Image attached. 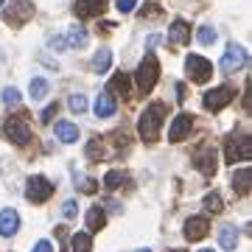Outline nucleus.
Returning a JSON list of instances; mask_svg holds the SVG:
<instances>
[{
  "label": "nucleus",
  "instance_id": "f257e3e1",
  "mask_svg": "<svg viewBox=\"0 0 252 252\" xmlns=\"http://www.w3.org/2000/svg\"><path fill=\"white\" fill-rule=\"evenodd\" d=\"M165 115H168L165 104H162V101H152V104L140 112V118H137V135L143 137L146 143L160 140V129H162V124H165Z\"/></svg>",
  "mask_w": 252,
  "mask_h": 252
},
{
  "label": "nucleus",
  "instance_id": "f03ea898",
  "mask_svg": "<svg viewBox=\"0 0 252 252\" xmlns=\"http://www.w3.org/2000/svg\"><path fill=\"white\" fill-rule=\"evenodd\" d=\"M157 79H160V62H157V56L154 54H146L143 62L137 64L135 70V81H137V90L143 93H152L154 84H157Z\"/></svg>",
  "mask_w": 252,
  "mask_h": 252
},
{
  "label": "nucleus",
  "instance_id": "7ed1b4c3",
  "mask_svg": "<svg viewBox=\"0 0 252 252\" xmlns=\"http://www.w3.org/2000/svg\"><path fill=\"white\" fill-rule=\"evenodd\" d=\"M227 162H250L252 160V137L250 135H230L224 143Z\"/></svg>",
  "mask_w": 252,
  "mask_h": 252
},
{
  "label": "nucleus",
  "instance_id": "20e7f679",
  "mask_svg": "<svg viewBox=\"0 0 252 252\" xmlns=\"http://www.w3.org/2000/svg\"><path fill=\"white\" fill-rule=\"evenodd\" d=\"M235 98V90L233 87H227V84H221V87H213V90H207L205 95H202V104H205L207 112H221L224 107H230Z\"/></svg>",
  "mask_w": 252,
  "mask_h": 252
},
{
  "label": "nucleus",
  "instance_id": "39448f33",
  "mask_svg": "<svg viewBox=\"0 0 252 252\" xmlns=\"http://www.w3.org/2000/svg\"><path fill=\"white\" fill-rule=\"evenodd\" d=\"M3 135L9 137L14 146H26L31 140V129H28V121L26 115H14V118H6V124H3Z\"/></svg>",
  "mask_w": 252,
  "mask_h": 252
},
{
  "label": "nucleus",
  "instance_id": "423d86ee",
  "mask_svg": "<svg viewBox=\"0 0 252 252\" xmlns=\"http://www.w3.org/2000/svg\"><path fill=\"white\" fill-rule=\"evenodd\" d=\"M51 196H54V185H51V180H48V177L36 174V177H31V180H28V185H26V199H28V202L42 205V202H48Z\"/></svg>",
  "mask_w": 252,
  "mask_h": 252
},
{
  "label": "nucleus",
  "instance_id": "0eeeda50",
  "mask_svg": "<svg viewBox=\"0 0 252 252\" xmlns=\"http://www.w3.org/2000/svg\"><path fill=\"white\" fill-rule=\"evenodd\" d=\"M31 17H34V3H31V0H14V6L3 11V23L11 26V28L26 26Z\"/></svg>",
  "mask_w": 252,
  "mask_h": 252
},
{
  "label": "nucleus",
  "instance_id": "6e6552de",
  "mask_svg": "<svg viewBox=\"0 0 252 252\" xmlns=\"http://www.w3.org/2000/svg\"><path fill=\"white\" fill-rule=\"evenodd\" d=\"M185 70H188V79L196 81V84H205V81L213 79V64L199 54H190L188 59H185Z\"/></svg>",
  "mask_w": 252,
  "mask_h": 252
},
{
  "label": "nucleus",
  "instance_id": "1a4fd4ad",
  "mask_svg": "<svg viewBox=\"0 0 252 252\" xmlns=\"http://www.w3.org/2000/svg\"><path fill=\"white\" fill-rule=\"evenodd\" d=\"M193 165H196L199 171L205 174V177H213L219 168V157H216V149H213V143H202L193 152Z\"/></svg>",
  "mask_w": 252,
  "mask_h": 252
},
{
  "label": "nucleus",
  "instance_id": "9d476101",
  "mask_svg": "<svg viewBox=\"0 0 252 252\" xmlns=\"http://www.w3.org/2000/svg\"><path fill=\"white\" fill-rule=\"evenodd\" d=\"M247 64V51H244L241 45H230L224 51V56H221V62H219V67H221V73L224 76H233V73H238Z\"/></svg>",
  "mask_w": 252,
  "mask_h": 252
},
{
  "label": "nucleus",
  "instance_id": "9b49d317",
  "mask_svg": "<svg viewBox=\"0 0 252 252\" xmlns=\"http://www.w3.org/2000/svg\"><path fill=\"white\" fill-rule=\"evenodd\" d=\"M190 129H193V115L180 112V115L171 121V126H168V140H171V143H182V140L190 135Z\"/></svg>",
  "mask_w": 252,
  "mask_h": 252
},
{
  "label": "nucleus",
  "instance_id": "f8f14e48",
  "mask_svg": "<svg viewBox=\"0 0 252 252\" xmlns=\"http://www.w3.org/2000/svg\"><path fill=\"white\" fill-rule=\"evenodd\" d=\"M104 11H107V0H76V3H73V14L79 20L101 17Z\"/></svg>",
  "mask_w": 252,
  "mask_h": 252
},
{
  "label": "nucleus",
  "instance_id": "ddd939ff",
  "mask_svg": "<svg viewBox=\"0 0 252 252\" xmlns=\"http://www.w3.org/2000/svg\"><path fill=\"white\" fill-rule=\"evenodd\" d=\"M210 233V221H207L205 216H190L188 221H185V238L188 241H202L205 235Z\"/></svg>",
  "mask_w": 252,
  "mask_h": 252
},
{
  "label": "nucleus",
  "instance_id": "4468645a",
  "mask_svg": "<svg viewBox=\"0 0 252 252\" xmlns=\"http://www.w3.org/2000/svg\"><path fill=\"white\" fill-rule=\"evenodd\" d=\"M20 230V213L14 207H6V210H0V235L3 238H9Z\"/></svg>",
  "mask_w": 252,
  "mask_h": 252
},
{
  "label": "nucleus",
  "instance_id": "2eb2a0df",
  "mask_svg": "<svg viewBox=\"0 0 252 252\" xmlns=\"http://www.w3.org/2000/svg\"><path fill=\"white\" fill-rule=\"evenodd\" d=\"M190 42V26L185 20H174L168 28V45H188Z\"/></svg>",
  "mask_w": 252,
  "mask_h": 252
},
{
  "label": "nucleus",
  "instance_id": "dca6fc26",
  "mask_svg": "<svg viewBox=\"0 0 252 252\" xmlns=\"http://www.w3.org/2000/svg\"><path fill=\"white\" fill-rule=\"evenodd\" d=\"M54 135H56V140H62L64 146H70V143L79 140V126L70 124V121H56L54 124Z\"/></svg>",
  "mask_w": 252,
  "mask_h": 252
},
{
  "label": "nucleus",
  "instance_id": "f3484780",
  "mask_svg": "<svg viewBox=\"0 0 252 252\" xmlns=\"http://www.w3.org/2000/svg\"><path fill=\"white\" fill-rule=\"evenodd\" d=\"M250 180H252V168L250 165H241L233 171V190L235 196H247L250 193Z\"/></svg>",
  "mask_w": 252,
  "mask_h": 252
},
{
  "label": "nucleus",
  "instance_id": "a211bd4d",
  "mask_svg": "<svg viewBox=\"0 0 252 252\" xmlns=\"http://www.w3.org/2000/svg\"><path fill=\"white\" fill-rule=\"evenodd\" d=\"M95 118H112L118 112V104H115V95H112V93H101L98 98H95Z\"/></svg>",
  "mask_w": 252,
  "mask_h": 252
},
{
  "label": "nucleus",
  "instance_id": "6ab92c4d",
  "mask_svg": "<svg viewBox=\"0 0 252 252\" xmlns=\"http://www.w3.org/2000/svg\"><path fill=\"white\" fill-rule=\"evenodd\" d=\"M104 224H107V213H104V207L93 205L90 210H87V230H90V233H101Z\"/></svg>",
  "mask_w": 252,
  "mask_h": 252
},
{
  "label": "nucleus",
  "instance_id": "aec40b11",
  "mask_svg": "<svg viewBox=\"0 0 252 252\" xmlns=\"http://www.w3.org/2000/svg\"><path fill=\"white\" fill-rule=\"evenodd\" d=\"M219 244H221V250L233 252L235 247H238V230H235L233 224H224V227H219Z\"/></svg>",
  "mask_w": 252,
  "mask_h": 252
},
{
  "label": "nucleus",
  "instance_id": "412c9836",
  "mask_svg": "<svg viewBox=\"0 0 252 252\" xmlns=\"http://www.w3.org/2000/svg\"><path fill=\"white\" fill-rule=\"evenodd\" d=\"M87 39H90V36H87V31H84L81 26H70V28H67V36H64V42H67L70 51L84 48V45H87Z\"/></svg>",
  "mask_w": 252,
  "mask_h": 252
},
{
  "label": "nucleus",
  "instance_id": "4be33fe9",
  "mask_svg": "<svg viewBox=\"0 0 252 252\" xmlns=\"http://www.w3.org/2000/svg\"><path fill=\"white\" fill-rule=\"evenodd\" d=\"M109 64H112V51L109 48H101V51H95V56H93V73H107L109 70Z\"/></svg>",
  "mask_w": 252,
  "mask_h": 252
},
{
  "label": "nucleus",
  "instance_id": "5701e85b",
  "mask_svg": "<svg viewBox=\"0 0 252 252\" xmlns=\"http://www.w3.org/2000/svg\"><path fill=\"white\" fill-rule=\"evenodd\" d=\"M104 185H107L109 190H118L124 188V185H129V174L121 171V168H112V171L104 174Z\"/></svg>",
  "mask_w": 252,
  "mask_h": 252
},
{
  "label": "nucleus",
  "instance_id": "b1692460",
  "mask_svg": "<svg viewBox=\"0 0 252 252\" xmlns=\"http://www.w3.org/2000/svg\"><path fill=\"white\" fill-rule=\"evenodd\" d=\"M107 93H118V95H129V73H115V76H112V81H109L107 84Z\"/></svg>",
  "mask_w": 252,
  "mask_h": 252
},
{
  "label": "nucleus",
  "instance_id": "393cba45",
  "mask_svg": "<svg viewBox=\"0 0 252 252\" xmlns=\"http://www.w3.org/2000/svg\"><path fill=\"white\" fill-rule=\"evenodd\" d=\"M48 90H51V84H48V79H42V76L31 79V84H28V93H31L34 101H42L48 95Z\"/></svg>",
  "mask_w": 252,
  "mask_h": 252
},
{
  "label": "nucleus",
  "instance_id": "a878e982",
  "mask_svg": "<svg viewBox=\"0 0 252 252\" xmlns=\"http://www.w3.org/2000/svg\"><path fill=\"white\" fill-rule=\"evenodd\" d=\"M104 154H107V140H104V137H93L90 143H87V157L95 160V162H101Z\"/></svg>",
  "mask_w": 252,
  "mask_h": 252
},
{
  "label": "nucleus",
  "instance_id": "bb28decb",
  "mask_svg": "<svg viewBox=\"0 0 252 252\" xmlns=\"http://www.w3.org/2000/svg\"><path fill=\"white\" fill-rule=\"evenodd\" d=\"M70 247H73V252H90L93 250V235L90 233H76L70 238Z\"/></svg>",
  "mask_w": 252,
  "mask_h": 252
},
{
  "label": "nucleus",
  "instance_id": "cd10ccee",
  "mask_svg": "<svg viewBox=\"0 0 252 252\" xmlns=\"http://www.w3.org/2000/svg\"><path fill=\"white\" fill-rule=\"evenodd\" d=\"M205 210L207 213H221L224 210V202H221V196H219L216 190L213 193H205Z\"/></svg>",
  "mask_w": 252,
  "mask_h": 252
},
{
  "label": "nucleus",
  "instance_id": "c85d7f7f",
  "mask_svg": "<svg viewBox=\"0 0 252 252\" xmlns=\"http://www.w3.org/2000/svg\"><path fill=\"white\" fill-rule=\"evenodd\" d=\"M196 39H199V45H213L219 39V34H216V28H210V26H202L196 31Z\"/></svg>",
  "mask_w": 252,
  "mask_h": 252
},
{
  "label": "nucleus",
  "instance_id": "c756f323",
  "mask_svg": "<svg viewBox=\"0 0 252 252\" xmlns=\"http://www.w3.org/2000/svg\"><path fill=\"white\" fill-rule=\"evenodd\" d=\"M70 112H76V115H81L84 109H87V95H81V93H76V95H70Z\"/></svg>",
  "mask_w": 252,
  "mask_h": 252
},
{
  "label": "nucleus",
  "instance_id": "7c9ffc66",
  "mask_svg": "<svg viewBox=\"0 0 252 252\" xmlns=\"http://www.w3.org/2000/svg\"><path fill=\"white\" fill-rule=\"evenodd\" d=\"M3 104H6V107H17L20 104V90L17 87H6V90H3Z\"/></svg>",
  "mask_w": 252,
  "mask_h": 252
},
{
  "label": "nucleus",
  "instance_id": "2f4dec72",
  "mask_svg": "<svg viewBox=\"0 0 252 252\" xmlns=\"http://www.w3.org/2000/svg\"><path fill=\"white\" fill-rule=\"evenodd\" d=\"M56 112H59V104H56V101H54V104H48V107L42 109V115H39V121H42V124H51V121H54V115H56Z\"/></svg>",
  "mask_w": 252,
  "mask_h": 252
},
{
  "label": "nucleus",
  "instance_id": "473e14b6",
  "mask_svg": "<svg viewBox=\"0 0 252 252\" xmlns=\"http://www.w3.org/2000/svg\"><path fill=\"white\" fill-rule=\"evenodd\" d=\"M162 9L160 6H154V3H146V9L140 11V20H149V17H160Z\"/></svg>",
  "mask_w": 252,
  "mask_h": 252
},
{
  "label": "nucleus",
  "instance_id": "72a5a7b5",
  "mask_svg": "<svg viewBox=\"0 0 252 252\" xmlns=\"http://www.w3.org/2000/svg\"><path fill=\"white\" fill-rule=\"evenodd\" d=\"M137 0H115V9L121 11V14H129V11H135Z\"/></svg>",
  "mask_w": 252,
  "mask_h": 252
},
{
  "label": "nucleus",
  "instance_id": "f704fd0d",
  "mask_svg": "<svg viewBox=\"0 0 252 252\" xmlns=\"http://www.w3.org/2000/svg\"><path fill=\"white\" fill-rule=\"evenodd\" d=\"M76 188H81L84 193H95V190H98V182L95 180H81V185H76Z\"/></svg>",
  "mask_w": 252,
  "mask_h": 252
},
{
  "label": "nucleus",
  "instance_id": "c9c22d12",
  "mask_svg": "<svg viewBox=\"0 0 252 252\" xmlns=\"http://www.w3.org/2000/svg\"><path fill=\"white\" fill-rule=\"evenodd\" d=\"M62 213H64V219H73V216H76V202H73V199H67V202L62 205Z\"/></svg>",
  "mask_w": 252,
  "mask_h": 252
},
{
  "label": "nucleus",
  "instance_id": "e433bc0d",
  "mask_svg": "<svg viewBox=\"0 0 252 252\" xmlns=\"http://www.w3.org/2000/svg\"><path fill=\"white\" fill-rule=\"evenodd\" d=\"M51 48H54V51H64V48H67L64 36H51Z\"/></svg>",
  "mask_w": 252,
  "mask_h": 252
},
{
  "label": "nucleus",
  "instance_id": "4c0bfd02",
  "mask_svg": "<svg viewBox=\"0 0 252 252\" xmlns=\"http://www.w3.org/2000/svg\"><path fill=\"white\" fill-rule=\"evenodd\" d=\"M34 252H54V247H51V241H36Z\"/></svg>",
  "mask_w": 252,
  "mask_h": 252
},
{
  "label": "nucleus",
  "instance_id": "58836bf2",
  "mask_svg": "<svg viewBox=\"0 0 252 252\" xmlns=\"http://www.w3.org/2000/svg\"><path fill=\"white\" fill-rule=\"evenodd\" d=\"M177 101H185V84H177Z\"/></svg>",
  "mask_w": 252,
  "mask_h": 252
},
{
  "label": "nucleus",
  "instance_id": "ea45409f",
  "mask_svg": "<svg viewBox=\"0 0 252 252\" xmlns=\"http://www.w3.org/2000/svg\"><path fill=\"white\" fill-rule=\"evenodd\" d=\"M168 252H185V250H168Z\"/></svg>",
  "mask_w": 252,
  "mask_h": 252
},
{
  "label": "nucleus",
  "instance_id": "a19ab883",
  "mask_svg": "<svg viewBox=\"0 0 252 252\" xmlns=\"http://www.w3.org/2000/svg\"><path fill=\"white\" fill-rule=\"evenodd\" d=\"M137 252H152V250H137Z\"/></svg>",
  "mask_w": 252,
  "mask_h": 252
},
{
  "label": "nucleus",
  "instance_id": "79ce46f5",
  "mask_svg": "<svg viewBox=\"0 0 252 252\" xmlns=\"http://www.w3.org/2000/svg\"><path fill=\"white\" fill-rule=\"evenodd\" d=\"M199 252H213V250H199Z\"/></svg>",
  "mask_w": 252,
  "mask_h": 252
},
{
  "label": "nucleus",
  "instance_id": "37998d69",
  "mask_svg": "<svg viewBox=\"0 0 252 252\" xmlns=\"http://www.w3.org/2000/svg\"><path fill=\"white\" fill-rule=\"evenodd\" d=\"M0 6H3V0H0Z\"/></svg>",
  "mask_w": 252,
  "mask_h": 252
}]
</instances>
